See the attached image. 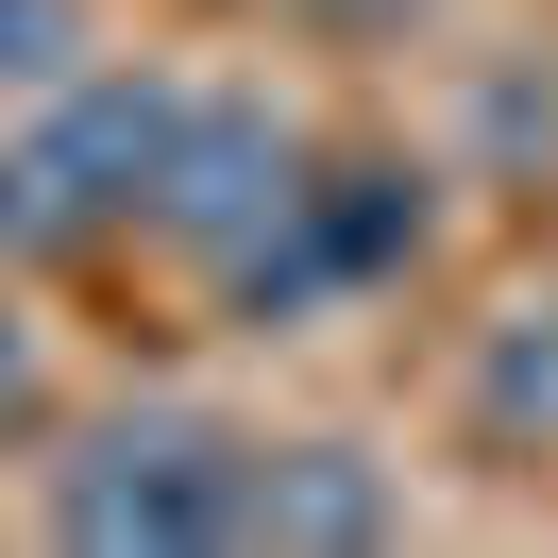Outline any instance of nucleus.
<instances>
[{
    "mask_svg": "<svg viewBox=\"0 0 558 558\" xmlns=\"http://www.w3.org/2000/svg\"><path fill=\"white\" fill-rule=\"evenodd\" d=\"M407 254H423V170L407 153H305V170L271 186V220L220 254V288H238L254 322H305V305H339V288H389Z\"/></svg>",
    "mask_w": 558,
    "mask_h": 558,
    "instance_id": "3",
    "label": "nucleus"
},
{
    "mask_svg": "<svg viewBox=\"0 0 558 558\" xmlns=\"http://www.w3.org/2000/svg\"><path fill=\"white\" fill-rule=\"evenodd\" d=\"M35 407V339H17V322H0V423Z\"/></svg>",
    "mask_w": 558,
    "mask_h": 558,
    "instance_id": "7",
    "label": "nucleus"
},
{
    "mask_svg": "<svg viewBox=\"0 0 558 558\" xmlns=\"http://www.w3.org/2000/svg\"><path fill=\"white\" fill-rule=\"evenodd\" d=\"M254 542H389V474L355 440H254Z\"/></svg>",
    "mask_w": 558,
    "mask_h": 558,
    "instance_id": "5",
    "label": "nucleus"
},
{
    "mask_svg": "<svg viewBox=\"0 0 558 558\" xmlns=\"http://www.w3.org/2000/svg\"><path fill=\"white\" fill-rule=\"evenodd\" d=\"M305 170V136H288L271 102H186L170 119V186H153V238H204V254H238L254 220H271V186Z\"/></svg>",
    "mask_w": 558,
    "mask_h": 558,
    "instance_id": "4",
    "label": "nucleus"
},
{
    "mask_svg": "<svg viewBox=\"0 0 558 558\" xmlns=\"http://www.w3.org/2000/svg\"><path fill=\"white\" fill-rule=\"evenodd\" d=\"M170 119H186V85H119V69L35 85V119L0 136V238L17 254H85V238H119V220H153Z\"/></svg>",
    "mask_w": 558,
    "mask_h": 558,
    "instance_id": "2",
    "label": "nucleus"
},
{
    "mask_svg": "<svg viewBox=\"0 0 558 558\" xmlns=\"http://www.w3.org/2000/svg\"><path fill=\"white\" fill-rule=\"evenodd\" d=\"M51 524L85 558H220V542H254V440L220 407H119L69 440Z\"/></svg>",
    "mask_w": 558,
    "mask_h": 558,
    "instance_id": "1",
    "label": "nucleus"
},
{
    "mask_svg": "<svg viewBox=\"0 0 558 558\" xmlns=\"http://www.w3.org/2000/svg\"><path fill=\"white\" fill-rule=\"evenodd\" d=\"M69 69H85V0H0V102H35Z\"/></svg>",
    "mask_w": 558,
    "mask_h": 558,
    "instance_id": "6",
    "label": "nucleus"
}]
</instances>
